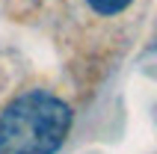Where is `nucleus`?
I'll return each instance as SVG.
<instances>
[{
  "label": "nucleus",
  "mask_w": 157,
  "mask_h": 154,
  "mask_svg": "<svg viewBox=\"0 0 157 154\" xmlns=\"http://www.w3.org/2000/svg\"><path fill=\"white\" fill-rule=\"evenodd\" d=\"M71 130V107L62 98L33 89L0 113V154H53Z\"/></svg>",
  "instance_id": "1"
},
{
  "label": "nucleus",
  "mask_w": 157,
  "mask_h": 154,
  "mask_svg": "<svg viewBox=\"0 0 157 154\" xmlns=\"http://www.w3.org/2000/svg\"><path fill=\"white\" fill-rule=\"evenodd\" d=\"M89 6L95 9L98 15H119L131 6V0H86Z\"/></svg>",
  "instance_id": "2"
}]
</instances>
